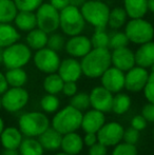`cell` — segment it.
<instances>
[{
    "label": "cell",
    "instance_id": "30bf717a",
    "mask_svg": "<svg viewBox=\"0 0 154 155\" xmlns=\"http://www.w3.org/2000/svg\"><path fill=\"white\" fill-rule=\"evenodd\" d=\"M34 64L40 72L45 74L56 73L60 64V57L58 52L45 47L36 51L33 57Z\"/></svg>",
    "mask_w": 154,
    "mask_h": 155
},
{
    "label": "cell",
    "instance_id": "8fae6325",
    "mask_svg": "<svg viewBox=\"0 0 154 155\" xmlns=\"http://www.w3.org/2000/svg\"><path fill=\"white\" fill-rule=\"evenodd\" d=\"M123 127L116 121L105 123L96 133L98 143L105 145L106 147H114L123 140Z\"/></svg>",
    "mask_w": 154,
    "mask_h": 155
},
{
    "label": "cell",
    "instance_id": "277c9868",
    "mask_svg": "<svg viewBox=\"0 0 154 155\" xmlns=\"http://www.w3.org/2000/svg\"><path fill=\"white\" fill-rule=\"evenodd\" d=\"M18 126L25 137H38L50 127V120L42 112H28L20 116Z\"/></svg>",
    "mask_w": 154,
    "mask_h": 155
},
{
    "label": "cell",
    "instance_id": "91938a15",
    "mask_svg": "<svg viewBox=\"0 0 154 155\" xmlns=\"http://www.w3.org/2000/svg\"><path fill=\"white\" fill-rule=\"evenodd\" d=\"M153 136H154V133H153Z\"/></svg>",
    "mask_w": 154,
    "mask_h": 155
},
{
    "label": "cell",
    "instance_id": "f907efd6",
    "mask_svg": "<svg viewBox=\"0 0 154 155\" xmlns=\"http://www.w3.org/2000/svg\"><path fill=\"white\" fill-rule=\"evenodd\" d=\"M2 155H18V151L14 149H4Z\"/></svg>",
    "mask_w": 154,
    "mask_h": 155
},
{
    "label": "cell",
    "instance_id": "9a60e30c",
    "mask_svg": "<svg viewBox=\"0 0 154 155\" xmlns=\"http://www.w3.org/2000/svg\"><path fill=\"white\" fill-rule=\"evenodd\" d=\"M101 86L111 93H119L125 88V73L115 67H110L101 75Z\"/></svg>",
    "mask_w": 154,
    "mask_h": 155
},
{
    "label": "cell",
    "instance_id": "11a10c76",
    "mask_svg": "<svg viewBox=\"0 0 154 155\" xmlns=\"http://www.w3.org/2000/svg\"><path fill=\"white\" fill-rule=\"evenodd\" d=\"M55 155H70V154L66 153V152H59V153H57V154H55Z\"/></svg>",
    "mask_w": 154,
    "mask_h": 155
},
{
    "label": "cell",
    "instance_id": "db71d44e",
    "mask_svg": "<svg viewBox=\"0 0 154 155\" xmlns=\"http://www.w3.org/2000/svg\"><path fill=\"white\" fill-rule=\"evenodd\" d=\"M3 61V49L0 48V64Z\"/></svg>",
    "mask_w": 154,
    "mask_h": 155
},
{
    "label": "cell",
    "instance_id": "b9f144b4",
    "mask_svg": "<svg viewBox=\"0 0 154 155\" xmlns=\"http://www.w3.org/2000/svg\"><path fill=\"white\" fill-rule=\"evenodd\" d=\"M142 115L147 121L154 123V104L148 102L147 104H145L142 109Z\"/></svg>",
    "mask_w": 154,
    "mask_h": 155
},
{
    "label": "cell",
    "instance_id": "d6986e66",
    "mask_svg": "<svg viewBox=\"0 0 154 155\" xmlns=\"http://www.w3.org/2000/svg\"><path fill=\"white\" fill-rule=\"evenodd\" d=\"M84 146V139L76 132L67 133L62 135L61 146H60L62 152H66L70 155H78L82 151Z\"/></svg>",
    "mask_w": 154,
    "mask_h": 155
},
{
    "label": "cell",
    "instance_id": "5b68a950",
    "mask_svg": "<svg viewBox=\"0 0 154 155\" xmlns=\"http://www.w3.org/2000/svg\"><path fill=\"white\" fill-rule=\"evenodd\" d=\"M86 27V20L80 12V8L68 5L60 11L59 28L64 34L68 36H76L81 34Z\"/></svg>",
    "mask_w": 154,
    "mask_h": 155
},
{
    "label": "cell",
    "instance_id": "4fadbf2b",
    "mask_svg": "<svg viewBox=\"0 0 154 155\" xmlns=\"http://www.w3.org/2000/svg\"><path fill=\"white\" fill-rule=\"evenodd\" d=\"M90 96L91 107L95 110L103 113L112 111V102H113V93L103 88V86L95 87L89 94Z\"/></svg>",
    "mask_w": 154,
    "mask_h": 155
},
{
    "label": "cell",
    "instance_id": "d6a6232c",
    "mask_svg": "<svg viewBox=\"0 0 154 155\" xmlns=\"http://www.w3.org/2000/svg\"><path fill=\"white\" fill-rule=\"evenodd\" d=\"M59 99L54 94H49L42 96L40 99V107L44 112L47 113H54L58 110L59 108Z\"/></svg>",
    "mask_w": 154,
    "mask_h": 155
},
{
    "label": "cell",
    "instance_id": "3957f363",
    "mask_svg": "<svg viewBox=\"0 0 154 155\" xmlns=\"http://www.w3.org/2000/svg\"><path fill=\"white\" fill-rule=\"evenodd\" d=\"M82 115L84 114L81 111L69 104L54 115L52 119V127L61 135L76 132L81 127Z\"/></svg>",
    "mask_w": 154,
    "mask_h": 155
},
{
    "label": "cell",
    "instance_id": "ac0fdd59",
    "mask_svg": "<svg viewBox=\"0 0 154 155\" xmlns=\"http://www.w3.org/2000/svg\"><path fill=\"white\" fill-rule=\"evenodd\" d=\"M105 113L92 109V110L86 112V114L82 115L81 127L80 128L86 133H97L99 129L105 124Z\"/></svg>",
    "mask_w": 154,
    "mask_h": 155
},
{
    "label": "cell",
    "instance_id": "7402d4cb",
    "mask_svg": "<svg viewBox=\"0 0 154 155\" xmlns=\"http://www.w3.org/2000/svg\"><path fill=\"white\" fill-rule=\"evenodd\" d=\"M135 63L142 68H151L154 63V41L140 45L135 52Z\"/></svg>",
    "mask_w": 154,
    "mask_h": 155
},
{
    "label": "cell",
    "instance_id": "484cf974",
    "mask_svg": "<svg viewBox=\"0 0 154 155\" xmlns=\"http://www.w3.org/2000/svg\"><path fill=\"white\" fill-rule=\"evenodd\" d=\"M48 37H49V34H47L39 28H35L32 31L28 32L25 41H27V45L30 49L38 51V50L47 47Z\"/></svg>",
    "mask_w": 154,
    "mask_h": 155
},
{
    "label": "cell",
    "instance_id": "680465c9",
    "mask_svg": "<svg viewBox=\"0 0 154 155\" xmlns=\"http://www.w3.org/2000/svg\"><path fill=\"white\" fill-rule=\"evenodd\" d=\"M98 1H103V0H98Z\"/></svg>",
    "mask_w": 154,
    "mask_h": 155
},
{
    "label": "cell",
    "instance_id": "836d02e7",
    "mask_svg": "<svg viewBox=\"0 0 154 155\" xmlns=\"http://www.w3.org/2000/svg\"><path fill=\"white\" fill-rule=\"evenodd\" d=\"M91 43L93 48H108L110 43V35L105 30H95L91 37Z\"/></svg>",
    "mask_w": 154,
    "mask_h": 155
},
{
    "label": "cell",
    "instance_id": "ee69618b",
    "mask_svg": "<svg viewBox=\"0 0 154 155\" xmlns=\"http://www.w3.org/2000/svg\"><path fill=\"white\" fill-rule=\"evenodd\" d=\"M62 93L66 96L72 97L77 93V84L76 81H66L62 87Z\"/></svg>",
    "mask_w": 154,
    "mask_h": 155
},
{
    "label": "cell",
    "instance_id": "2e32d148",
    "mask_svg": "<svg viewBox=\"0 0 154 155\" xmlns=\"http://www.w3.org/2000/svg\"><path fill=\"white\" fill-rule=\"evenodd\" d=\"M111 60L113 67L121 70L123 72H127L133 67H135V54L128 47L119 48L112 50Z\"/></svg>",
    "mask_w": 154,
    "mask_h": 155
},
{
    "label": "cell",
    "instance_id": "4316f807",
    "mask_svg": "<svg viewBox=\"0 0 154 155\" xmlns=\"http://www.w3.org/2000/svg\"><path fill=\"white\" fill-rule=\"evenodd\" d=\"M20 155H43L44 149L35 137H25L18 148Z\"/></svg>",
    "mask_w": 154,
    "mask_h": 155
},
{
    "label": "cell",
    "instance_id": "74e56055",
    "mask_svg": "<svg viewBox=\"0 0 154 155\" xmlns=\"http://www.w3.org/2000/svg\"><path fill=\"white\" fill-rule=\"evenodd\" d=\"M112 155H137V149L135 145L123 141V143H119L114 146Z\"/></svg>",
    "mask_w": 154,
    "mask_h": 155
},
{
    "label": "cell",
    "instance_id": "f35d334b",
    "mask_svg": "<svg viewBox=\"0 0 154 155\" xmlns=\"http://www.w3.org/2000/svg\"><path fill=\"white\" fill-rule=\"evenodd\" d=\"M64 45H66V40H64V38L62 37V35L58 34V33H52V34L48 37L47 47L50 48V49L58 52L61 49H64Z\"/></svg>",
    "mask_w": 154,
    "mask_h": 155
},
{
    "label": "cell",
    "instance_id": "d4e9b609",
    "mask_svg": "<svg viewBox=\"0 0 154 155\" xmlns=\"http://www.w3.org/2000/svg\"><path fill=\"white\" fill-rule=\"evenodd\" d=\"M20 34L18 29L11 23H0V48L10 47L15 42H18Z\"/></svg>",
    "mask_w": 154,
    "mask_h": 155
},
{
    "label": "cell",
    "instance_id": "f546056e",
    "mask_svg": "<svg viewBox=\"0 0 154 155\" xmlns=\"http://www.w3.org/2000/svg\"><path fill=\"white\" fill-rule=\"evenodd\" d=\"M64 81L59 76L58 73H51L48 74V76L43 80V89L49 94H56L60 93L62 91Z\"/></svg>",
    "mask_w": 154,
    "mask_h": 155
},
{
    "label": "cell",
    "instance_id": "83f0119b",
    "mask_svg": "<svg viewBox=\"0 0 154 155\" xmlns=\"http://www.w3.org/2000/svg\"><path fill=\"white\" fill-rule=\"evenodd\" d=\"M4 75H5L8 87H13V88L23 87L28 81V74L22 68L8 69Z\"/></svg>",
    "mask_w": 154,
    "mask_h": 155
},
{
    "label": "cell",
    "instance_id": "1f68e13d",
    "mask_svg": "<svg viewBox=\"0 0 154 155\" xmlns=\"http://www.w3.org/2000/svg\"><path fill=\"white\" fill-rule=\"evenodd\" d=\"M127 18L128 15L125 8L121 6H117V8H114L113 10L110 11L108 25H110L114 30H118L127 23Z\"/></svg>",
    "mask_w": 154,
    "mask_h": 155
},
{
    "label": "cell",
    "instance_id": "816d5d0a",
    "mask_svg": "<svg viewBox=\"0 0 154 155\" xmlns=\"http://www.w3.org/2000/svg\"><path fill=\"white\" fill-rule=\"evenodd\" d=\"M148 11L154 13V0H148Z\"/></svg>",
    "mask_w": 154,
    "mask_h": 155
},
{
    "label": "cell",
    "instance_id": "d590c367",
    "mask_svg": "<svg viewBox=\"0 0 154 155\" xmlns=\"http://www.w3.org/2000/svg\"><path fill=\"white\" fill-rule=\"evenodd\" d=\"M129 42L130 41L125 32H119V31L114 32L113 34L110 35L109 49L115 50V49H119V48L128 47Z\"/></svg>",
    "mask_w": 154,
    "mask_h": 155
},
{
    "label": "cell",
    "instance_id": "cb8c5ba5",
    "mask_svg": "<svg viewBox=\"0 0 154 155\" xmlns=\"http://www.w3.org/2000/svg\"><path fill=\"white\" fill-rule=\"evenodd\" d=\"M123 8L131 19L144 18L148 12V0H123Z\"/></svg>",
    "mask_w": 154,
    "mask_h": 155
},
{
    "label": "cell",
    "instance_id": "f5cc1de1",
    "mask_svg": "<svg viewBox=\"0 0 154 155\" xmlns=\"http://www.w3.org/2000/svg\"><path fill=\"white\" fill-rule=\"evenodd\" d=\"M3 130H4V121H3V119L0 117V135H1Z\"/></svg>",
    "mask_w": 154,
    "mask_h": 155
},
{
    "label": "cell",
    "instance_id": "9c48e42d",
    "mask_svg": "<svg viewBox=\"0 0 154 155\" xmlns=\"http://www.w3.org/2000/svg\"><path fill=\"white\" fill-rule=\"evenodd\" d=\"M29 99L30 95L25 89H23L22 87L19 88L11 87L1 95L2 108L11 113L18 112L27 106Z\"/></svg>",
    "mask_w": 154,
    "mask_h": 155
},
{
    "label": "cell",
    "instance_id": "ffe728a7",
    "mask_svg": "<svg viewBox=\"0 0 154 155\" xmlns=\"http://www.w3.org/2000/svg\"><path fill=\"white\" fill-rule=\"evenodd\" d=\"M62 135L55 130L53 127H49L42 134L38 136V140L47 151H56L61 146Z\"/></svg>",
    "mask_w": 154,
    "mask_h": 155
},
{
    "label": "cell",
    "instance_id": "ba28073f",
    "mask_svg": "<svg viewBox=\"0 0 154 155\" xmlns=\"http://www.w3.org/2000/svg\"><path fill=\"white\" fill-rule=\"evenodd\" d=\"M37 28L47 34H52L59 28L60 12L56 10L51 3H42L36 10Z\"/></svg>",
    "mask_w": 154,
    "mask_h": 155
},
{
    "label": "cell",
    "instance_id": "681fc988",
    "mask_svg": "<svg viewBox=\"0 0 154 155\" xmlns=\"http://www.w3.org/2000/svg\"><path fill=\"white\" fill-rule=\"evenodd\" d=\"M70 1V4L71 5H74V6H77V8H80L87 0H69Z\"/></svg>",
    "mask_w": 154,
    "mask_h": 155
},
{
    "label": "cell",
    "instance_id": "f1b7e54d",
    "mask_svg": "<svg viewBox=\"0 0 154 155\" xmlns=\"http://www.w3.org/2000/svg\"><path fill=\"white\" fill-rule=\"evenodd\" d=\"M17 13L18 10L13 0H0V23H11Z\"/></svg>",
    "mask_w": 154,
    "mask_h": 155
},
{
    "label": "cell",
    "instance_id": "7dc6e473",
    "mask_svg": "<svg viewBox=\"0 0 154 155\" xmlns=\"http://www.w3.org/2000/svg\"><path fill=\"white\" fill-rule=\"evenodd\" d=\"M50 3L60 12L61 10H64V8H67L68 5H70V1L69 0H50Z\"/></svg>",
    "mask_w": 154,
    "mask_h": 155
},
{
    "label": "cell",
    "instance_id": "4dcf8cb0",
    "mask_svg": "<svg viewBox=\"0 0 154 155\" xmlns=\"http://www.w3.org/2000/svg\"><path fill=\"white\" fill-rule=\"evenodd\" d=\"M131 107V97L125 93H116L113 96V102H112V111L117 115H123L128 112Z\"/></svg>",
    "mask_w": 154,
    "mask_h": 155
},
{
    "label": "cell",
    "instance_id": "8992f818",
    "mask_svg": "<svg viewBox=\"0 0 154 155\" xmlns=\"http://www.w3.org/2000/svg\"><path fill=\"white\" fill-rule=\"evenodd\" d=\"M125 33L130 42L140 45L153 40L154 28L144 18H135L125 25Z\"/></svg>",
    "mask_w": 154,
    "mask_h": 155
},
{
    "label": "cell",
    "instance_id": "7c38bea8",
    "mask_svg": "<svg viewBox=\"0 0 154 155\" xmlns=\"http://www.w3.org/2000/svg\"><path fill=\"white\" fill-rule=\"evenodd\" d=\"M149 72L146 68L135 65L125 74V88L129 92H140L144 91L149 79Z\"/></svg>",
    "mask_w": 154,
    "mask_h": 155
},
{
    "label": "cell",
    "instance_id": "e575fe53",
    "mask_svg": "<svg viewBox=\"0 0 154 155\" xmlns=\"http://www.w3.org/2000/svg\"><path fill=\"white\" fill-rule=\"evenodd\" d=\"M71 106L76 108L79 111H86L91 107L90 104V96L87 93H76L71 98Z\"/></svg>",
    "mask_w": 154,
    "mask_h": 155
},
{
    "label": "cell",
    "instance_id": "5bb4252c",
    "mask_svg": "<svg viewBox=\"0 0 154 155\" xmlns=\"http://www.w3.org/2000/svg\"><path fill=\"white\" fill-rule=\"evenodd\" d=\"M66 52L74 58H82L93 49L91 39L84 35L71 36L64 45Z\"/></svg>",
    "mask_w": 154,
    "mask_h": 155
},
{
    "label": "cell",
    "instance_id": "9f6ffc18",
    "mask_svg": "<svg viewBox=\"0 0 154 155\" xmlns=\"http://www.w3.org/2000/svg\"><path fill=\"white\" fill-rule=\"evenodd\" d=\"M2 108V104H1V96H0V110H1Z\"/></svg>",
    "mask_w": 154,
    "mask_h": 155
},
{
    "label": "cell",
    "instance_id": "60d3db41",
    "mask_svg": "<svg viewBox=\"0 0 154 155\" xmlns=\"http://www.w3.org/2000/svg\"><path fill=\"white\" fill-rule=\"evenodd\" d=\"M145 97L147 98L149 102L154 104V73L151 72V74L149 75V79L147 82L146 87L144 89Z\"/></svg>",
    "mask_w": 154,
    "mask_h": 155
},
{
    "label": "cell",
    "instance_id": "44dd1931",
    "mask_svg": "<svg viewBox=\"0 0 154 155\" xmlns=\"http://www.w3.org/2000/svg\"><path fill=\"white\" fill-rule=\"evenodd\" d=\"M22 133L18 128L8 127L4 128L0 135V143L4 149H14L17 150L22 141Z\"/></svg>",
    "mask_w": 154,
    "mask_h": 155
},
{
    "label": "cell",
    "instance_id": "8d00e7d4",
    "mask_svg": "<svg viewBox=\"0 0 154 155\" xmlns=\"http://www.w3.org/2000/svg\"><path fill=\"white\" fill-rule=\"evenodd\" d=\"M18 11L35 12L43 3V0H13Z\"/></svg>",
    "mask_w": 154,
    "mask_h": 155
},
{
    "label": "cell",
    "instance_id": "52a82bcc",
    "mask_svg": "<svg viewBox=\"0 0 154 155\" xmlns=\"http://www.w3.org/2000/svg\"><path fill=\"white\" fill-rule=\"evenodd\" d=\"M32 58V51L28 45L15 42L10 47L3 49V61L2 64L6 69L23 68Z\"/></svg>",
    "mask_w": 154,
    "mask_h": 155
},
{
    "label": "cell",
    "instance_id": "603a6c76",
    "mask_svg": "<svg viewBox=\"0 0 154 155\" xmlns=\"http://www.w3.org/2000/svg\"><path fill=\"white\" fill-rule=\"evenodd\" d=\"M15 27L22 32H30L37 28V18L34 12L18 11L14 19Z\"/></svg>",
    "mask_w": 154,
    "mask_h": 155
},
{
    "label": "cell",
    "instance_id": "6f0895ef",
    "mask_svg": "<svg viewBox=\"0 0 154 155\" xmlns=\"http://www.w3.org/2000/svg\"><path fill=\"white\" fill-rule=\"evenodd\" d=\"M151 70H152V73H154V63L152 64V67H151Z\"/></svg>",
    "mask_w": 154,
    "mask_h": 155
},
{
    "label": "cell",
    "instance_id": "ab89813d",
    "mask_svg": "<svg viewBox=\"0 0 154 155\" xmlns=\"http://www.w3.org/2000/svg\"><path fill=\"white\" fill-rule=\"evenodd\" d=\"M139 139V131L136 130L134 128H128L123 131V140L126 141L128 143H132V145H135L136 143Z\"/></svg>",
    "mask_w": 154,
    "mask_h": 155
},
{
    "label": "cell",
    "instance_id": "7bdbcfd3",
    "mask_svg": "<svg viewBox=\"0 0 154 155\" xmlns=\"http://www.w3.org/2000/svg\"><path fill=\"white\" fill-rule=\"evenodd\" d=\"M108 147L97 141L95 145L89 147V155H107Z\"/></svg>",
    "mask_w": 154,
    "mask_h": 155
},
{
    "label": "cell",
    "instance_id": "bcb514c9",
    "mask_svg": "<svg viewBox=\"0 0 154 155\" xmlns=\"http://www.w3.org/2000/svg\"><path fill=\"white\" fill-rule=\"evenodd\" d=\"M82 139H84V143L87 147H91V146L95 145L98 141L96 133H86Z\"/></svg>",
    "mask_w": 154,
    "mask_h": 155
},
{
    "label": "cell",
    "instance_id": "e0dca14e",
    "mask_svg": "<svg viewBox=\"0 0 154 155\" xmlns=\"http://www.w3.org/2000/svg\"><path fill=\"white\" fill-rule=\"evenodd\" d=\"M57 73L66 81H77L82 75L81 64L76 58L70 57L61 60Z\"/></svg>",
    "mask_w": 154,
    "mask_h": 155
},
{
    "label": "cell",
    "instance_id": "f6af8a7d",
    "mask_svg": "<svg viewBox=\"0 0 154 155\" xmlns=\"http://www.w3.org/2000/svg\"><path fill=\"white\" fill-rule=\"evenodd\" d=\"M131 127L138 131L144 130L145 128L147 127V120L145 119V117L143 116L142 114L140 115H136L132 118L131 120Z\"/></svg>",
    "mask_w": 154,
    "mask_h": 155
},
{
    "label": "cell",
    "instance_id": "7a4b0ae2",
    "mask_svg": "<svg viewBox=\"0 0 154 155\" xmlns=\"http://www.w3.org/2000/svg\"><path fill=\"white\" fill-rule=\"evenodd\" d=\"M110 8L108 4L98 0H87L81 6L80 12L86 22L95 28V30H105L109 22Z\"/></svg>",
    "mask_w": 154,
    "mask_h": 155
},
{
    "label": "cell",
    "instance_id": "c3c4849f",
    "mask_svg": "<svg viewBox=\"0 0 154 155\" xmlns=\"http://www.w3.org/2000/svg\"><path fill=\"white\" fill-rule=\"evenodd\" d=\"M8 89V84L6 81L5 75L0 72V96L2 95Z\"/></svg>",
    "mask_w": 154,
    "mask_h": 155
},
{
    "label": "cell",
    "instance_id": "6da1fadb",
    "mask_svg": "<svg viewBox=\"0 0 154 155\" xmlns=\"http://www.w3.org/2000/svg\"><path fill=\"white\" fill-rule=\"evenodd\" d=\"M82 74L88 78L101 77L111 67V52L108 48H93L86 56L81 58Z\"/></svg>",
    "mask_w": 154,
    "mask_h": 155
}]
</instances>
